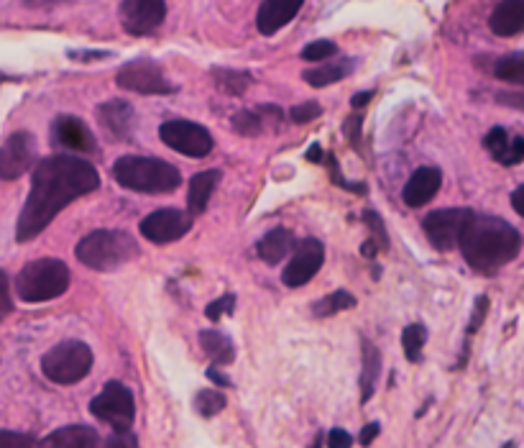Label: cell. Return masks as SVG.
<instances>
[{"mask_svg": "<svg viewBox=\"0 0 524 448\" xmlns=\"http://www.w3.org/2000/svg\"><path fill=\"white\" fill-rule=\"evenodd\" d=\"M139 256V244L126 231H93L77 244V259L87 269L113 272Z\"/></svg>", "mask_w": 524, "mask_h": 448, "instance_id": "obj_4", "label": "cell"}, {"mask_svg": "<svg viewBox=\"0 0 524 448\" xmlns=\"http://www.w3.org/2000/svg\"><path fill=\"white\" fill-rule=\"evenodd\" d=\"M307 159H310L312 164H317V162H323L325 159V154H323V149H320V146H310V152H307Z\"/></svg>", "mask_w": 524, "mask_h": 448, "instance_id": "obj_45", "label": "cell"}, {"mask_svg": "<svg viewBox=\"0 0 524 448\" xmlns=\"http://www.w3.org/2000/svg\"><path fill=\"white\" fill-rule=\"evenodd\" d=\"M458 249L463 251L468 267L481 274H494L517 259L522 251V233L501 218L476 216L471 210L458 236Z\"/></svg>", "mask_w": 524, "mask_h": 448, "instance_id": "obj_2", "label": "cell"}, {"mask_svg": "<svg viewBox=\"0 0 524 448\" xmlns=\"http://www.w3.org/2000/svg\"><path fill=\"white\" fill-rule=\"evenodd\" d=\"M52 134L59 144L72 149V152H98V141H95L93 131L75 116H59L57 121L52 123Z\"/></svg>", "mask_w": 524, "mask_h": 448, "instance_id": "obj_15", "label": "cell"}, {"mask_svg": "<svg viewBox=\"0 0 524 448\" xmlns=\"http://www.w3.org/2000/svg\"><path fill=\"white\" fill-rule=\"evenodd\" d=\"M381 374V354L371 341L363 338V372H361V402H369Z\"/></svg>", "mask_w": 524, "mask_h": 448, "instance_id": "obj_26", "label": "cell"}, {"mask_svg": "<svg viewBox=\"0 0 524 448\" xmlns=\"http://www.w3.org/2000/svg\"><path fill=\"white\" fill-rule=\"evenodd\" d=\"M491 31L496 36H517L524 29V0H501L491 13Z\"/></svg>", "mask_w": 524, "mask_h": 448, "instance_id": "obj_20", "label": "cell"}, {"mask_svg": "<svg viewBox=\"0 0 524 448\" xmlns=\"http://www.w3.org/2000/svg\"><path fill=\"white\" fill-rule=\"evenodd\" d=\"M323 113V108L315 103V100H310V103H302V105H294L292 111H289V118H292L294 123H310L315 121L317 116Z\"/></svg>", "mask_w": 524, "mask_h": 448, "instance_id": "obj_36", "label": "cell"}, {"mask_svg": "<svg viewBox=\"0 0 524 448\" xmlns=\"http://www.w3.org/2000/svg\"><path fill=\"white\" fill-rule=\"evenodd\" d=\"M353 438L348 436V431H343V428H333L328 436V446L330 448H351Z\"/></svg>", "mask_w": 524, "mask_h": 448, "instance_id": "obj_41", "label": "cell"}, {"mask_svg": "<svg viewBox=\"0 0 524 448\" xmlns=\"http://www.w3.org/2000/svg\"><path fill=\"white\" fill-rule=\"evenodd\" d=\"M41 448H100V436L90 425H67L54 431Z\"/></svg>", "mask_w": 524, "mask_h": 448, "instance_id": "obj_21", "label": "cell"}, {"mask_svg": "<svg viewBox=\"0 0 524 448\" xmlns=\"http://www.w3.org/2000/svg\"><path fill=\"white\" fill-rule=\"evenodd\" d=\"M93 369V351L82 341H62L41 359V372L54 384H77Z\"/></svg>", "mask_w": 524, "mask_h": 448, "instance_id": "obj_6", "label": "cell"}, {"mask_svg": "<svg viewBox=\"0 0 524 448\" xmlns=\"http://www.w3.org/2000/svg\"><path fill=\"white\" fill-rule=\"evenodd\" d=\"M353 67H356V62L343 57V59H335V62L320 64V67H315V70H305L302 72V77H305V82L307 85H312V88H328V85H333V82H340L343 77L351 75Z\"/></svg>", "mask_w": 524, "mask_h": 448, "instance_id": "obj_24", "label": "cell"}, {"mask_svg": "<svg viewBox=\"0 0 524 448\" xmlns=\"http://www.w3.org/2000/svg\"><path fill=\"white\" fill-rule=\"evenodd\" d=\"M208 377L213 379V382H218V384H223V387H231V379L225 377V374H220L218 369H208Z\"/></svg>", "mask_w": 524, "mask_h": 448, "instance_id": "obj_44", "label": "cell"}, {"mask_svg": "<svg viewBox=\"0 0 524 448\" xmlns=\"http://www.w3.org/2000/svg\"><path fill=\"white\" fill-rule=\"evenodd\" d=\"M220 180L218 169H208V172H200V175L192 177L190 182V198H187V205H190V216H200L208 208L210 198H213V190Z\"/></svg>", "mask_w": 524, "mask_h": 448, "instance_id": "obj_23", "label": "cell"}, {"mask_svg": "<svg viewBox=\"0 0 524 448\" xmlns=\"http://www.w3.org/2000/svg\"><path fill=\"white\" fill-rule=\"evenodd\" d=\"M100 187L98 169L80 157H47L34 169L31 195L18 218L16 239L21 244L36 239L54 218L77 198Z\"/></svg>", "mask_w": 524, "mask_h": 448, "instance_id": "obj_1", "label": "cell"}, {"mask_svg": "<svg viewBox=\"0 0 524 448\" xmlns=\"http://www.w3.org/2000/svg\"><path fill=\"white\" fill-rule=\"evenodd\" d=\"M0 448H41V443L29 433L0 431Z\"/></svg>", "mask_w": 524, "mask_h": 448, "instance_id": "obj_35", "label": "cell"}, {"mask_svg": "<svg viewBox=\"0 0 524 448\" xmlns=\"http://www.w3.org/2000/svg\"><path fill=\"white\" fill-rule=\"evenodd\" d=\"M471 216V210L463 208H448V210H435L422 221L427 239L438 251H453L458 249V236L461 228L466 223V218Z\"/></svg>", "mask_w": 524, "mask_h": 448, "instance_id": "obj_13", "label": "cell"}, {"mask_svg": "<svg viewBox=\"0 0 524 448\" xmlns=\"http://www.w3.org/2000/svg\"><path fill=\"white\" fill-rule=\"evenodd\" d=\"M486 313H489V297H478L476 310H473L471 323H468V333H476L478 328H481V323H484Z\"/></svg>", "mask_w": 524, "mask_h": 448, "instance_id": "obj_39", "label": "cell"}, {"mask_svg": "<svg viewBox=\"0 0 524 448\" xmlns=\"http://www.w3.org/2000/svg\"><path fill=\"white\" fill-rule=\"evenodd\" d=\"M351 308H356V297L346 290H338L333 292V295L323 297L320 303L312 305V315H317V318H330V315H338Z\"/></svg>", "mask_w": 524, "mask_h": 448, "instance_id": "obj_27", "label": "cell"}, {"mask_svg": "<svg viewBox=\"0 0 524 448\" xmlns=\"http://www.w3.org/2000/svg\"><path fill=\"white\" fill-rule=\"evenodd\" d=\"M67 287H70V269L52 256L26 264L16 280L18 297L26 303H47V300L64 295Z\"/></svg>", "mask_w": 524, "mask_h": 448, "instance_id": "obj_5", "label": "cell"}, {"mask_svg": "<svg viewBox=\"0 0 524 448\" xmlns=\"http://www.w3.org/2000/svg\"><path fill=\"white\" fill-rule=\"evenodd\" d=\"M440 185H443V175L435 167H422L417 169L415 175L409 177V182L404 185L402 200L409 208H422L438 195Z\"/></svg>", "mask_w": 524, "mask_h": 448, "instance_id": "obj_17", "label": "cell"}, {"mask_svg": "<svg viewBox=\"0 0 524 448\" xmlns=\"http://www.w3.org/2000/svg\"><path fill=\"white\" fill-rule=\"evenodd\" d=\"M233 308H236V297L223 295L220 300H213V303L205 308V315H208L210 320H220L223 315H233Z\"/></svg>", "mask_w": 524, "mask_h": 448, "instance_id": "obj_37", "label": "cell"}, {"mask_svg": "<svg viewBox=\"0 0 524 448\" xmlns=\"http://www.w3.org/2000/svg\"><path fill=\"white\" fill-rule=\"evenodd\" d=\"M522 198H524V187H517V192H514V195H512V205H514V210H517L519 216H522V213H524Z\"/></svg>", "mask_w": 524, "mask_h": 448, "instance_id": "obj_43", "label": "cell"}, {"mask_svg": "<svg viewBox=\"0 0 524 448\" xmlns=\"http://www.w3.org/2000/svg\"><path fill=\"white\" fill-rule=\"evenodd\" d=\"M36 159V141L29 131H16L0 146V180H18Z\"/></svg>", "mask_w": 524, "mask_h": 448, "instance_id": "obj_14", "label": "cell"}, {"mask_svg": "<svg viewBox=\"0 0 524 448\" xmlns=\"http://www.w3.org/2000/svg\"><path fill=\"white\" fill-rule=\"evenodd\" d=\"M233 128L241 136H256L264 128V116H261V111H241L233 118Z\"/></svg>", "mask_w": 524, "mask_h": 448, "instance_id": "obj_32", "label": "cell"}, {"mask_svg": "<svg viewBox=\"0 0 524 448\" xmlns=\"http://www.w3.org/2000/svg\"><path fill=\"white\" fill-rule=\"evenodd\" d=\"M494 75L504 82L522 85V82H524V57H522V54H509V57L499 59V62H496Z\"/></svg>", "mask_w": 524, "mask_h": 448, "instance_id": "obj_30", "label": "cell"}, {"mask_svg": "<svg viewBox=\"0 0 524 448\" xmlns=\"http://www.w3.org/2000/svg\"><path fill=\"white\" fill-rule=\"evenodd\" d=\"M325 262V246L317 239H305L292 249V259L284 267L282 280L287 287H302L320 272Z\"/></svg>", "mask_w": 524, "mask_h": 448, "instance_id": "obj_10", "label": "cell"}, {"mask_svg": "<svg viewBox=\"0 0 524 448\" xmlns=\"http://www.w3.org/2000/svg\"><path fill=\"white\" fill-rule=\"evenodd\" d=\"M484 144H486V149L494 154L496 162H501V164H509V167H512V164H519L524 159L522 136H512L501 126L491 128L489 134H486Z\"/></svg>", "mask_w": 524, "mask_h": 448, "instance_id": "obj_19", "label": "cell"}, {"mask_svg": "<svg viewBox=\"0 0 524 448\" xmlns=\"http://www.w3.org/2000/svg\"><path fill=\"white\" fill-rule=\"evenodd\" d=\"M159 136L169 149L185 154V157L202 159L213 152V136H210L208 128L197 126L192 121H179V118L164 121L162 128H159Z\"/></svg>", "mask_w": 524, "mask_h": 448, "instance_id": "obj_9", "label": "cell"}, {"mask_svg": "<svg viewBox=\"0 0 524 448\" xmlns=\"http://www.w3.org/2000/svg\"><path fill=\"white\" fill-rule=\"evenodd\" d=\"M320 446H323V438H320V436H317V441H315V446H312V448H320Z\"/></svg>", "mask_w": 524, "mask_h": 448, "instance_id": "obj_48", "label": "cell"}, {"mask_svg": "<svg viewBox=\"0 0 524 448\" xmlns=\"http://www.w3.org/2000/svg\"><path fill=\"white\" fill-rule=\"evenodd\" d=\"M105 448H139V441H136L131 431H116L108 438Z\"/></svg>", "mask_w": 524, "mask_h": 448, "instance_id": "obj_40", "label": "cell"}, {"mask_svg": "<svg viewBox=\"0 0 524 448\" xmlns=\"http://www.w3.org/2000/svg\"><path fill=\"white\" fill-rule=\"evenodd\" d=\"M192 228L190 213H182L177 208H162L154 210L151 216H146L141 221V233L144 239H149L151 244H172L179 241Z\"/></svg>", "mask_w": 524, "mask_h": 448, "instance_id": "obj_12", "label": "cell"}, {"mask_svg": "<svg viewBox=\"0 0 524 448\" xmlns=\"http://www.w3.org/2000/svg\"><path fill=\"white\" fill-rule=\"evenodd\" d=\"M371 95H374V93H358L356 98L351 100V105H353V108H361V105H366V103H369V100H371Z\"/></svg>", "mask_w": 524, "mask_h": 448, "instance_id": "obj_46", "label": "cell"}, {"mask_svg": "<svg viewBox=\"0 0 524 448\" xmlns=\"http://www.w3.org/2000/svg\"><path fill=\"white\" fill-rule=\"evenodd\" d=\"M363 223H366V226L371 228V244L376 246V251H386L389 249V239H386V228H384V223H381V218L376 216L374 210H366V213H363Z\"/></svg>", "mask_w": 524, "mask_h": 448, "instance_id": "obj_34", "label": "cell"}, {"mask_svg": "<svg viewBox=\"0 0 524 448\" xmlns=\"http://www.w3.org/2000/svg\"><path fill=\"white\" fill-rule=\"evenodd\" d=\"M213 80L218 85V90H223L225 95H243L246 88L251 85V75L248 72H238V70H213Z\"/></svg>", "mask_w": 524, "mask_h": 448, "instance_id": "obj_28", "label": "cell"}, {"mask_svg": "<svg viewBox=\"0 0 524 448\" xmlns=\"http://www.w3.org/2000/svg\"><path fill=\"white\" fill-rule=\"evenodd\" d=\"M113 180L133 192H174L182 185V175L174 164L154 157H121L113 164Z\"/></svg>", "mask_w": 524, "mask_h": 448, "instance_id": "obj_3", "label": "cell"}, {"mask_svg": "<svg viewBox=\"0 0 524 448\" xmlns=\"http://www.w3.org/2000/svg\"><path fill=\"white\" fill-rule=\"evenodd\" d=\"M379 433H381V425L379 423L363 425L361 436H358V443H361V446H371V443H374V438L379 436Z\"/></svg>", "mask_w": 524, "mask_h": 448, "instance_id": "obj_42", "label": "cell"}, {"mask_svg": "<svg viewBox=\"0 0 524 448\" xmlns=\"http://www.w3.org/2000/svg\"><path fill=\"white\" fill-rule=\"evenodd\" d=\"M31 6H41V3H54V0H29Z\"/></svg>", "mask_w": 524, "mask_h": 448, "instance_id": "obj_47", "label": "cell"}, {"mask_svg": "<svg viewBox=\"0 0 524 448\" xmlns=\"http://www.w3.org/2000/svg\"><path fill=\"white\" fill-rule=\"evenodd\" d=\"M225 402L228 400H225L223 392L202 390V392H197V397H195V410L202 415V418H213V415L223 413Z\"/></svg>", "mask_w": 524, "mask_h": 448, "instance_id": "obj_31", "label": "cell"}, {"mask_svg": "<svg viewBox=\"0 0 524 448\" xmlns=\"http://www.w3.org/2000/svg\"><path fill=\"white\" fill-rule=\"evenodd\" d=\"M427 341V328L420 326V323H412V326H407L402 331V349L404 354H407V359L412 361V364H417L422 356V346H425Z\"/></svg>", "mask_w": 524, "mask_h": 448, "instance_id": "obj_29", "label": "cell"}, {"mask_svg": "<svg viewBox=\"0 0 524 448\" xmlns=\"http://www.w3.org/2000/svg\"><path fill=\"white\" fill-rule=\"evenodd\" d=\"M200 344H202V351L210 356V359L215 361V364H220V367H225V364H233V359H236V349H233V341L225 333L220 331H202L200 333Z\"/></svg>", "mask_w": 524, "mask_h": 448, "instance_id": "obj_25", "label": "cell"}, {"mask_svg": "<svg viewBox=\"0 0 524 448\" xmlns=\"http://www.w3.org/2000/svg\"><path fill=\"white\" fill-rule=\"evenodd\" d=\"M11 313H13L11 280H8V274L0 269V320H6Z\"/></svg>", "mask_w": 524, "mask_h": 448, "instance_id": "obj_38", "label": "cell"}, {"mask_svg": "<svg viewBox=\"0 0 524 448\" xmlns=\"http://www.w3.org/2000/svg\"><path fill=\"white\" fill-rule=\"evenodd\" d=\"M167 18V3L164 0H123L121 24L131 36L154 34Z\"/></svg>", "mask_w": 524, "mask_h": 448, "instance_id": "obj_11", "label": "cell"}, {"mask_svg": "<svg viewBox=\"0 0 524 448\" xmlns=\"http://www.w3.org/2000/svg\"><path fill=\"white\" fill-rule=\"evenodd\" d=\"M116 82L123 90L139 95H172L174 85L167 80L164 70L151 59H133L118 70Z\"/></svg>", "mask_w": 524, "mask_h": 448, "instance_id": "obj_8", "label": "cell"}, {"mask_svg": "<svg viewBox=\"0 0 524 448\" xmlns=\"http://www.w3.org/2000/svg\"><path fill=\"white\" fill-rule=\"evenodd\" d=\"M90 413L103 420V423L113 425L116 431H128L133 423V415H136L131 390L121 382H108L103 392L90 402Z\"/></svg>", "mask_w": 524, "mask_h": 448, "instance_id": "obj_7", "label": "cell"}, {"mask_svg": "<svg viewBox=\"0 0 524 448\" xmlns=\"http://www.w3.org/2000/svg\"><path fill=\"white\" fill-rule=\"evenodd\" d=\"M302 3L305 0H264L259 13H256V29H259V34H277L282 26H287L300 13Z\"/></svg>", "mask_w": 524, "mask_h": 448, "instance_id": "obj_16", "label": "cell"}, {"mask_svg": "<svg viewBox=\"0 0 524 448\" xmlns=\"http://www.w3.org/2000/svg\"><path fill=\"white\" fill-rule=\"evenodd\" d=\"M335 54H338V47L328 39L312 41V44L302 49V59H307V62H325V59L335 57Z\"/></svg>", "mask_w": 524, "mask_h": 448, "instance_id": "obj_33", "label": "cell"}, {"mask_svg": "<svg viewBox=\"0 0 524 448\" xmlns=\"http://www.w3.org/2000/svg\"><path fill=\"white\" fill-rule=\"evenodd\" d=\"M294 249V236L287 228H274L256 244V251L266 264H279L282 259H287Z\"/></svg>", "mask_w": 524, "mask_h": 448, "instance_id": "obj_22", "label": "cell"}, {"mask_svg": "<svg viewBox=\"0 0 524 448\" xmlns=\"http://www.w3.org/2000/svg\"><path fill=\"white\" fill-rule=\"evenodd\" d=\"M98 118L100 126H103L113 139L126 141L128 136H131L133 108L126 100H110V103H103L98 108Z\"/></svg>", "mask_w": 524, "mask_h": 448, "instance_id": "obj_18", "label": "cell"}]
</instances>
